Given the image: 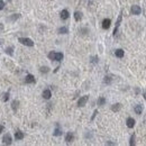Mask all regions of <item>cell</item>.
<instances>
[{
	"label": "cell",
	"mask_w": 146,
	"mask_h": 146,
	"mask_svg": "<svg viewBox=\"0 0 146 146\" xmlns=\"http://www.w3.org/2000/svg\"><path fill=\"white\" fill-rule=\"evenodd\" d=\"M18 105H19V102H18L17 100H15V101H12V105H11V107H12V109H14L15 111L17 110V108H18Z\"/></svg>",
	"instance_id": "22"
},
{
	"label": "cell",
	"mask_w": 146,
	"mask_h": 146,
	"mask_svg": "<svg viewBox=\"0 0 146 146\" xmlns=\"http://www.w3.org/2000/svg\"><path fill=\"white\" fill-rule=\"evenodd\" d=\"M39 71H41V73H47L48 71H50V69L47 66H42L41 69H39Z\"/></svg>",
	"instance_id": "26"
},
{
	"label": "cell",
	"mask_w": 146,
	"mask_h": 146,
	"mask_svg": "<svg viewBox=\"0 0 146 146\" xmlns=\"http://www.w3.org/2000/svg\"><path fill=\"white\" fill-rule=\"evenodd\" d=\"M74 19L76 21H80L82 19V12L81 11H75L74 12Z\"/></svg>",
	"instance_id": "13"
},
{
	"label": "cell",
	"mask_w": 146,
	"mask_h": 146,
	"mask_svg": "<svg viewBox=\"0 0 146 146\" xmlns=\"http://www.w3.org/2000/svg\"><path fill=\"white\" fill-rule=\"evenodd\" d=\"M143 97H144V98H145V99H146V90L143 92Z\"/></svg>",
	"instance_id": "34"
},
{
	"label": "cell",
	"mask_w": 146,
	"mask_h": 146,
	"mask_svg": "<svg viewBox=\"0 0 146 146\" xmlns=\"http://www.w3.org/2000/svg\"><path fill=\"white\" fill-rule=\"evenodd\" d=\"M69 17H70V14H69V11H67L66 9L62 10V11H61V18H62V19H63V20H66Z\"/></svg>",
	"instance_id": "9"
},
{
	"label": "cell",
	"mask_w": 146,
	"mask_h": 146,
	"mask_svg": "<svg viewBox=\"0 0 146 146\" xmlns=\"http://www.w3.org/2000/svg\"><path fill=\"white\" fill-rule=\"evenodd\" d=\"M129 145H130V146H134L135 145V135H131L130 140H129Z\"/></svg>",
	"instance_id": "27"
},
{
	"label": "cell",
	"mask_w": 146,
	"mask_h": 146,
	"mask_svg": "<svg viewBox=\"0 0 146 146\" xmlns=\"http://www.w3.org/2000/svg\"><path fill=\"white\" fill-rule=\"evenodd\" d=\"M97 114H98V110H94L93 115H92V117H91V120H93V119H94V117L97 116Z\"/></svg>",
	"instance_id": "31"
},
{
	"label": "cell",
	"mask_w": 146,
	"mask_h": 146,
	"mask_svg": "<svg viewBox=\"0 0 146 146\" xmlns=\"http://www.w3.org/2000/svg\"><path fill=\"white\" fill-rule=\"evenodd\" d=\"M51 97H52V92H51V90H44L43 91V98L44 99H50Z\"/></svg>",
	"instance_id": "10"
},
{
	"label": "cell",
	"mask_w": 146,
	"mask_h": 146,
	"mask_svg": "<svg viewBox=\"0 0 146 146\" xmlns=\"http://www.w3.org/2000/svg\"><path fill=\"white\" fill-rule=\"evenodd\" d=\"M25 82H26V83H35L36 80H35V78H34V75L28 74V75L26 76V79H25Z\"/></svg>",
	"instance_id": "8"
},
{
	"label": "cell",
	"mask_w": 146,
	"mask_h": 146,
	"mask_svg": "<svg viewBox=\"0 0 146 146\" xmlns=\"http://www.w3.org/2000/svg\"><path fill=\"white\" fill-rule=\"evenodd\" d=\"M2 143L6 144V145H10V144L12 143V138H11V136H10V134H6L5 136H3Z\"/></svg>",
	"instance_id": "4"
},
{
	"label": "cell",
	"mask_w": 146,
	"mask_h": 146,
	"mask_svg": "<svg viewBox=\"0 0 146 146\" xmlns=\"http://www.w3.org/2000/svg\"><path fill=\"white\" fill-rule=\"evenodd\" d=\"M130 11H131V14L133 15H140V12H142V8H140L139 6H133L131 7V9H130Z\"/></svg>",
	"instance_id": "5"
},
{
	"label": "cell",
	"mask_w": 146,
	"mask_h": 146,
	"mask_svg": "<svg viewBox=\"0 0 146 146\" xmlns=\"http://www.w3.org/2000/svg\"><path fill=\"white\" fill-rule=\"evenodd\" d=\"M111 80H112V78H111L110 75H107V76H105L103 82H105L106 84H110V83H111Z\"/></svg>",
	"instance_id": "20"
},
{
	"label": "cell",
	"mask_w": 146,
	"mask_h": 146,
	"mask_svg": "<svg viewBox=\"0 0 146 146\" xmlns=\"http://www.w3.org/2000/svg\"><path fill=\"white\" fill-rule=\"evenodd\" d=\"M60 34H67L69 33V29H67V27H61V28H58L57 30Z\"/></svg>",
	"instance_id": "18"
},
{
	"label": "cell",
	"mask_w": 146,
	"mask_h": 146,
	"mask_svg": "<svg viewBox=\"0 0 146 146\" xmlns=\"http://www.w3.org/2000/svg\"><path fill=\"white\" fill-rule=\"evenodd\" d=\"M120 108H121V105L120 103H115L112 107H111V110L115 111V112H117V111H119Z\"/></svg>",
	"instance_id": "15"
},
{
	"label": "cell",
	"mask_w": 146,
	"mask_h": 146,
	"mask_svg": "<svg viewBox=\"0 0 146 146\" xmlns=\"http://www.w3.org/2000/svg\"><path fill=\"white\" fill-rule=\"evenodd\" d=\"M3 7H5V2H3L2 0H0V10L3 9Z\"/></svg>",
	"instance_id": "30"
},
{
	"label": "cell",
	"mask_w": 146,
	"mask_h": 146,
	"mask_svg": "<svg viewBox=\"0 0 146 146\" xmlns=\"http://www.w3.org/2000/svg\"><path fill=\"white\" fill-rule=\"evenodd\" d=\"M8 99H9V92H6V93H3V94H2V98H1V100L6 102Z\"/></svg>",
	"instance_id": "23"
},
{
	"label": "cell",
	"mask_w": 146,
	"mask_h": 146,
	"mask_svg": "<svg viewBox=\"0 0 146 146\" xmlns=\"http://www.w3.org/2000/svg\"><path fill=\"white\" fill-rule=\"evenodd\" d=\"M121 20H123V14L120 12V15L118 16V19H117V21H116V27H115V29H114V36H116V34H117V32H118V28H119V25H120V23H121Z\"/></svg>",
	"instance_id": "2"
},
{
	"label": "cell",
	"mask_w": 146,
	"mask_h": 146,
	"mask_svg": "<svg viewBox=\"0 0 146 146\" xmlns=\"http://www.w3.org/2000/svg\"><path fill=\"white\" fill-rule=\"evenodd\" d=\"M15 138L16 139H23L24 138V134H23V131H16V134H15Z\"/></svg>",
	"instance_id": "17"
},
{
	"label": "cell",
	"mask_w": 146,
	"mask_h": 146,
	"mask_svg": "<svg viewBox=\"0 0 146 146\" xmlns=\"http://www.w3.org/2000/svg\"><path fill=\"white\" fill-rule=\"evenodd\" d=\"M126 124H127V127H128V128H133V127L135 126V119H134V118H130V117H129V118H127V121H126Z\"/></svg>",
	"instance_id": "7"
},
{
	"label": "cell",
	"mask_w": 146,
	"mask_h": 146,
	"mask_svg": "<svg viewBox=\"0 0 146 146\" xmlns=\"http://www.w3.org/2000/svg\"><path fill=\"white\" fill-rule=\"evenodd\" d=\"M19 17H20V15H19V14H15V15H12L11 17H9V18H8V20H9V21H12V20L15 21L16 19H18Z\"/></svg>",
	"instance_id": "19"
},
{
	"label": "cell",
	"mask_w": 146,
	"mask_h": 146,
	"mask_svg": "<svg viewBox=\"0 0 146 146\" xmlns=\"http://www.w3.org/2000/svg\"><path fill=\"white\" fill-rule=\"evenodd\" d=\"M18 41H19V43H21L23 45H26V46H33L34 45V42L30 38H27V37H19Z\"/></svg>",
	"instance_id": "1"
},
{
	"label": "cell",
	"mask_w": 146,
	"mask_h": 146,
	"mask_svg": "<svg viewBox=\"0 0 146 146\" xmlns=\"http://www.w3.org/2000/svg\"><path fill=\"white\" fill-rule=\"evenodd\" d=\"M115 55L117 56V57H119V58H121V57H124V55H125V52H124L123 50H116V52H115Z\"/></svg>",
	"instance_id": "12"
},
{
	"label": "cell",
	"mask_w": 146,
	"mask_h": 146,
	"mask_svg": "<svg viewBox=\"0 0 146 146\" xmlns=\"http://www.w3.org/2000/svg\"><path fill=\"white\" fill-rule=\"evenodd\" d=\"M88 100H89V96L81 97V98L79 99V101H78V106H79V107H83V106H85V103L88 102Z\"/></svg>",
	"instance_id": "3"
},
{
	"label": "cell",
	"mask_w": 146,
	"mask_h": 146,
	"mask_svg": "<svg viewBox=\"0 0 146 146\" xmlns=\"http://www.w3.org/2000/svg\"><path fill=\"white\" fill-rule=\"evenodd\" d=\"M134 110L137 115H140L142 114V111H143V105H136L135 106V108H134Z\"/></svg>",
	"instance_id": "11"
},
{
	"label": "cell",
	"mask_w": 146,
	"mask_h": 146,
	"mask_svg": "<svg viewBox=\"0 0 146 146\" xmlns=\"http://www.w3.org/2000/svg\"><path fill=\"white\" fill-rule=\"evenodd\" d=\"M3 28H5V26H3V24H0V30H2Z\"/></svg>",
	"instance_id": "32"
},
{
	"label": "cell",
	"mask_w": 146,
	"mask_h": 146,
	"mask_svg": "<svg viewBox=\"0 0 146 146\" xmlns=\"http://www.w3.org/2000/svg\"><path fill=\"white\" fill-rule=\"evenodd\" d=\"M3 129H5V128H3V126H1V125H0V134H1V131H2Z\"/></svg>",
	"instance_id": "33"
},
{
	"label": "cell",
	"mask_w": 146,
	"mask_h": 146,
	"mask_svg": "<svg viewBox=\"0 0 146 146\" xmlns=\"http://www.w3.org/2000/svg\"><path fill=\"white\" fill-rule=\"evenodd\" d=\"M63 60V53H55V57H54V61H62Z\"/></svg>",
	"instance_id": "16"
},
{
	"label": "cell",
	"mask_w": 146,
	"mask_h": 146,
	"mask_svg": "<svg viewBox=\"0 0 146 146\" xmlns=\"http://www.w3.org/2000/svg\"><path fill=\"white\" fill-rule=\"evenodd\" d=\"M53 135H54V136H61V135H62V130H61V129H58V128H56L55 130H54V133H53Z\"/></svg>",
	"instance_id": "25"
},
{
	"label": "cell",
	"mask_w": 146,
	"mask_h": 146,
	"mask_svg": "<svg viewBox=\"0 0 146 146\" xmlns=\"http://www.w3.org/2000/svg\"><path fill=\"white\" fill-rule=\"evenodd\" d=\"M98 56H93V57L91 58V63H98Z\"/></svg>",
	"instance_id": "29"
},
{
	"label": "cell",
	"mask_w": 146,
	"mask_h": 146,
	"mask_svg": "<svg viewBox=\"0 0 146 146\" xmlns=\"http://www.w3.org/2000/svg\"><path fill=\"white\" fill-rule=\"evenodd\" d=\"M110 24H111L110 19H108V18L103 19V21H102V28H103V29H108L109 27H110Z\"/></svg>",
	"instance_id": "6"
},
{
	"label": "cell",
	"mask_w": 146,
	"mask_h": 146,
	"mask_svg": "<svg viewBox=\"0 0 146 146\" xmlns=\"http://www.w3.org/2000/svg\"><path fill=\"white\" fill-rule=\"evenodd\" d=\"M12 51H14V47L10 46V47H7V50H6V53L8 54V55L11 56L12 55Z\"/></svg>",
	"instance_id": "24"
},
{
	"label": "cell",
	"mask_w": 146,
	"mask_h": 146,
	"mask_svg": "<svg viewBox=\"0 0 146 146\" xmlns=\"http://www.w3.org/2000/svg\"><path fill=\"white\" fill-rule=\"evenodd\" d=\"M54 57H55V53L54 52L48 53V58H50V60H53V61H54Z\"/></svg>",
	"instance_id": "28"
},
{
	"label": "cell",
	"mask_w": 146,
	"mask_h": 146,
	"mask_svg": "<svg viewBox=\"0 0 146 146\" xmlns=\"http://www.w3.org/2000/svg\"><path fill=\"white\" fill-rule=\"evenodd\" d=\"M8 1H11V0H8Z\"/></svg>",
	"instance_id": "35"
},
{
	"label": "cell",
	"mask_w": 146,
	"mask_h": 146,
	"mask_svg": "<svg viewBox=\"0 0 146 146\" xmlns=\"http://www.w3.org/2000/svg\"><path fill=\"white\" fill-rule=\"evenodd\" d=\"M73 137H74V136H73L72 133H67L66 136H65V140H66V143H71V142L73 140Z\"/></svg>",
	"instance_id": "14"
},
{
	"label": "cell",
	"mask_w": 146,
	"mask_h": 146,
	"mask_svg": "<svg viewBox=\"0 0 146 146\" xmlns=\"http://www.w3.org/2000/svg\"><path fill=\"white\" fill-rule=\"evenodd\" d=\"M105 102H106V99L103 98V97H100L99 99H98V105L99 106H103L105 105Z\"/></svg>",
	"instance_id": "21"
}]
</instances>
